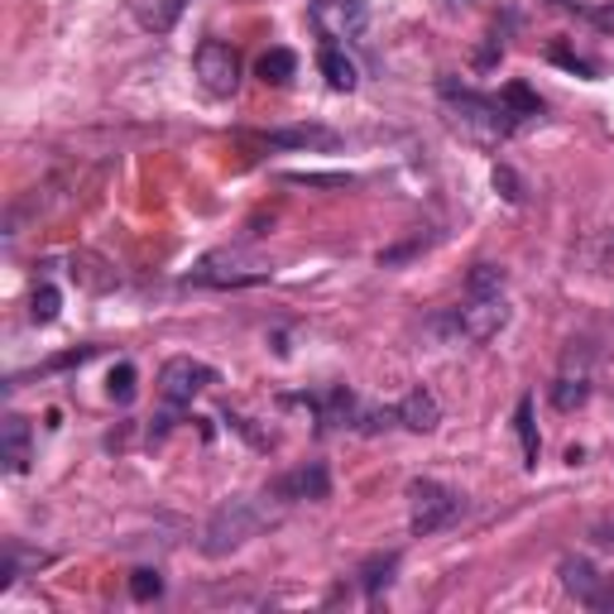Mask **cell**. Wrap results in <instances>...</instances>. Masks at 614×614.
<instances>
[{"instance_id": "cell-26", "label": "cell", "mask_w": 614, "mask_h": 614, "mask_svg": "<svg viewBox=\"0 0 614 614\" xmlns=\"http://www.w3.org/2000/svg\"><path fill=\"white\" fill-rule=\"evenodd\" d=\"M504 288V269L499 265H475L471 269V294H499Z\"/></svg>"}, {"instance_id": "cell-13", "label": "cell", "mask_w": 614, "mask_h": 614, "mask_svg": "<svg viewBox=\"0 0 614 614\" xmlns=\"http://www.w3.org/2000/svg\"><path fill=\"white\" fill-rule=\"evenodd\" d=\"M182 10H188V0H130V14L149 34H168L182 20Z\"/></svg>"}, {"instance_id": "cell-23", "label": "cell", "mask_w": 614, "mask_h": 614, "mask_svg": "<svg viewBox=\"0 0 614 614\" xmlns=\"http://www.w3.org/2000/svg\"><path fill=\"white\" fill-rule=\"evenodd\" d=\"M394 566H398V552H389V557H375L370 566H365V595H370V601H379L384 591H389V581H394Z\"/></svg>"}, {"instance_id": "cell-15", "label": "cell", "mask_w": 614, "mask_h": 614, "mask_svg": "<svg viewBox=\"0 0 614 614\" xmlns=\"http://www.w3.org/2000/svg\"><path fill=\"white\" fill-rule=\"evenodd\" d=\"M317 68H321V77H327V87L331 91H356V82H360V72H356V63L336 49V43H327L321 49V58H317Z\"/></svg>"}, {"instance_id": "cell-30", "label": "cell", "mask_w": 614, "mask_h": 614, "mask_svg": "<svg viewBox=\"0 0 614 614\" xmlns=\"http://www.w3.org/2000/svg\"><path fill=\"white\" fill-rule=\"evenodd\" d=\"M442 6H452V10H460V6H475V0H442Z\"/></svg>"}, {"instance_id": "cell-29", "label": "cell", "mask_w": 614, "mask_h": 614, "mask_svg": "<svg viewBox=\"0 0 614 614\" xmlns=\"http://www.w3.org/2000/svg\"><path fill=\"white\" fill-rule=\"evenodd\" d=\"M595 543H605V547H614V524H601V528H595Z\"/></svg>"}, {"instance_id": "cell-1", "label": "cell", "mask_w": 614, "mask_h": 614, "mask_svg": "<svg viewBox=\"0 0 614 614\" xmlns=\"http://www.w3.org/2000/svg\"><path fill=\"white\" fill-rule=\"evenodd\" d=\"M269 524V509L259 499H226L202 528V552L207 557H230L236 547H245L250 537Z\"/></svg>"}, {"instance_id": "cell-24", "label": "cell", "mask_w": 614, "mask_h": 614, "mask_svg": "<svg viewBox=\"0 0 614 614\" xmlns=\"http://www.w3.org/2000/svg\"><path fill=\"white\" fill-rule=\"evenodd\" d=\"M489 182H495V192H499V197H504V202H509V207H524L528 188H524V178H518L509 164H495V174H489Z\"/></svg>"}, {"instance_id": "cell-6", "label": "cell", "mask_w": 614, "mask_h": 614, "mask_svg": "<svg viewBox=\"0 0 614 614\" xmlns=\"http://www.w3.org/2000/svg\"><path fill=\"white\" fill-rule=\"evenodd\" d=\"M307 20L327 43H346L360 39L365 24H370V0H313L307 6Z\"/></svg>"}, {"instance_id": "cell-22", "label": "cell", "mask_w": 614, "mask_h": 614, "mask_svg": "<svg viewBox=\"0 0 614 614\" xmlns=\"http://www.w3.org/2000/svg\"><path fill=\"white\" fill-rule=\"evenodd\" d=\"M106 394H111L120 408L135 404V394H140V375H135V365H130V360H120L116 370H111V379H106Z\"/></svg>"}, {"instance_id": "cell-27", "label": "cell", "mask_w": 614, "mask_h": 614, "mask_svg": "<svg viewBox=\"0 0 614 614\" xmlns=\"http://www.w3.org/2000/svg\"><path fill=\"white\" fill-rule=\"evenodd\" d=\"M552 63L572 68V72H581V77H601V68L586 63V58H576V53H566V49H552Z\"/></svg>"}, {"instance_id": "cell-8", "label": "cell", "mask_w": 614, "mask_h": 614, "mask_svg": "<svg viewBox=\"0 0 614 614\" xmlns=\"http://www.w3.org/2000/svg\"><path fill=\"white\" fill-rule=\"evenodd\" d=\"M211 384H221V375L211 370V365L192 360V356H174L159 370V398L168 408H182V404H192L197 394H207Z\"/></svg>"}, {"instance_id": "cell-19", "label": "cell", "mask_w": 614, "mask_h": 614, "mask_svg": "<svg viewBox=\"0 0 614 614\" xmlns=\"http://www.w3.org/2000/svg\"><path fill=\"white\" fill-rule=\"evenodd\" d=\"M514 427H518V442H524V466L537 471V452H543V442H537V423H533V398L524 394L514 408Z\"/></svg>"}, {"instance_id": "cell-21", "label": "cell", "mask_w": 614, "mask_h": 614, "mask_svg": "<svg viewBox=\"0 0 614 614\" xmlns=\"http://www.w3.org/2000/svg\"><path fill=\"white\" fill-rule=\"evenodd\" d=\"M58 313H63V294H58L53 284H39L34 294H29V317H34L39 327H49V321H58Z\"/></svg>"}, {"instance_id": "cell-5", "label": "cell", "mask_w": 614, "mask_h": 614, "mask_svg": "<svg viewBox=\"0 0 614 614\" xmlns=\"http://www.w3.org/2000/svg\"><path fill=\"white\" fill-rule=\"evenodd\" d=\"M442 327L460 336V341H495L509 327V303H504V294H471Z\"/></svg>"}, {"instance_id": "cell-25", "label": "cell", "mask_w": 614, "mask_h": 614, "mask_svg": "<svg viewBox=\"0 0 614 614\" xmlns=\"http://www.w3.org/2000/svg\"><path fill=\"white\" fill-rule=\"evenodd\" d=\"M130 595H135V601H159V595H164V576L149 572V566L130 572Z\"/></svg>"}, {"instance_id": "cell-10", "label": "cell", "mask_w": 614, "mask_h": 614, "mask_svg": "<svg viewBox=\"0 0 614 614\" xmlns=\"http://www.w3.org/2000/svg\"><path fill=\"white\" fill-rule=\"evenodd\" d=\"M269 495H274V499H284V504L327 499V495H331V475H327V466H321V460H307V466L284 471L279 481L269 485Z\"/></svg>"}, {"instance_id": "cell-3", "label": "cell", "mask_w": 614, "mask_h": 614, "mask_svg": "<svg viewBox=\"0 0 614 614\" xmlns=\"http://www.w3.org/2000/svg\"><path fill=\"white\" fill-rule=\"evenodd\" d=\"M274 279V265L269 259H259L250 250H211L197 259V269H192V284H202V288H255V284H269Z\"/></svg>"}, {"instance_id": "cell-16", "label": "cell", "mask_w": 614, "mask_h": 614, "mask_svg": "<svg viewBox=\"0 0 614 614\" xmlns=\"http://www.w3.org/2000/svg\"><path fill=\"white\" fill-rule=\"evenodd\" d=\"M72 279L82 288H91V294H106V288L116 284V269L97 255H72Z\"/></svg>"}, {"instance_id": "cell-14", "label": "cell", "mask_w": 614, "mask_h": 614, "mask_svg": "<svg viewBox=\"0 0 614 614\" xmlns=\"http://www.w3.org/2000/svg\"><path fill=\"white\" fill-rule=\"evenodd\" d=\"M398 423H404L408 433H433V427L442 423V408H437L433 389H413L404 404H398Z\"/></svg>"}, {"instance_id": "cell-12", "label": "cell", "mask_w": 614, "mask_h": 614, "mask_svg": "<svg viewBox=\"0 0 614 614\" xmlns=\"http://www.w3.org/2000/svg\"><path fill=\"white\" fill-rule=\"evenodd\" d=\"M0 460H6L10 475L29 471V423L20 413H6V423H0Z\"/></svg>"}, {"instance_id": "cell-7", "label": "cell", "mask_w": 614, "mask_h": 614, "mask_svg": "<svg viewBox=\"0 0 614 614\" xmlns=\"http://www.w3.org/2000/svg\"><path fill=\"white\" fill-rule=\"evenodd\" d=\"M192 72H197V82H202V91H211V97H236V87H240V58L221 39L197 43Z\"/></svg>"}, {"instance_id": "cell-9", "label": "cell", "mask_w": 614, "mask_h": 614, "mask_svg": "<svg viewBox=\"0 0 614 614\" xmlns=\"http://www.w3.org/2000/svg\"><path fill=\"white\" fill-rule=\"evenodd\" d=\"M562 586H566V595H572L576 605L614 614V576H601L586 557H566L562 562Z\"/></svg>"}, {"instance_id": "cell-11", "label": "cell", "mask_w": 614, "mask_h": 614, "mask_svg": "<svg viewBox=\"0 0 614 614\" xmlns=\"http://www.w3.org/2000/svg\"><path fill=\"white\" fill-rule=\"evenodd\" d=\"M259 145L265 149H317V154H331L341 145V135L331 126H284V130H269L259 135Z\"/></svg>"}, {"instance_id": "cell-28", "label": "cell", "mask_w": 614, "mask_h": 614, "mask_svg": "<svg viewBox=\"0 0 614 614\" xmlns=\"http://www.w3.org/2000/svg\"><path fill=\"white\" fill-rule=\"evenodd\" d=\"M586 20L601 29V34H614V0L610 6H595V10H586Z\"/></svg>"}, {"instance_id": "cell-18", "label": "cell", "mask_w": 614, "mask_h": 614, "mask_svg": "<svg viewBox=\"0 0 614 614\" xmlns=\"http://www.w3.org/2000/svg\"><path fill=\"white\" fill-rule=\"evenodd\" d=\"M259 77H265L269 87H288L294 82V72H298V53L294 49H269V53H259Z\"/></svg>"}, {"instance_id": "cell-17", "label": "cell", "mask_w": 614, "mask_h": 614, "mask_svg": "<svg viewBox=\"0 0 614 614\" xmlns=\"http://www.w3.org/2000/svg\"><path fill=\"white\" fill-rule=\"evenodd\" d=\"M499 106L514 116V126H518V120H537V116H543V101H537V91L528 82H509V87H504L499 91Z\"/></svg>"}, {"instance_id": "cell-20", "label": "cell", "mask_w": 614, "mask_h": 614, "mask_svg": "<svg viewBox=\"0 0 614 614\" xmlns=\"http://www.w3.org/2000/svg\"><path fill=\"white\" fill-rule=\"evenodd\" d=\"M586 398H591V379H586V375H562L557 384H552V404H557L562 413L581 408Z\"/></svg>"}, {"instance_id": "cell-4", "label": "cell", "mask_w": 614, "mask_h": 614, "mask_svg": "<svg viewBox=\"0 0 614 614\" xmlns=\"http://www.w3.org/2000/svg\"><path fill=\"white\" fill-rule=\"evenodd\" d=\"M456 514H460V495L452 485H442V481H413L408 485V524L418 537H433L442 533L447 524H456Z\"/></svg>"}, {"instance_id": "cell-2", "label": "cell", "mask_w": 614, "mask_h": 614, "mask_svg": "<svg viewBox=\"0 0 614 614\" xmlns=\"http://www.w3.org/2000/svg\"><path fill=\"white\" fill-rule=\"evenodd\" d=\"M442 101L452 106V120L466 135H475V140H504V135L514 130V116L499 106V97H481V91H471V87H456L452 77L442 82Z\"/></svg>"}]
</instances>
